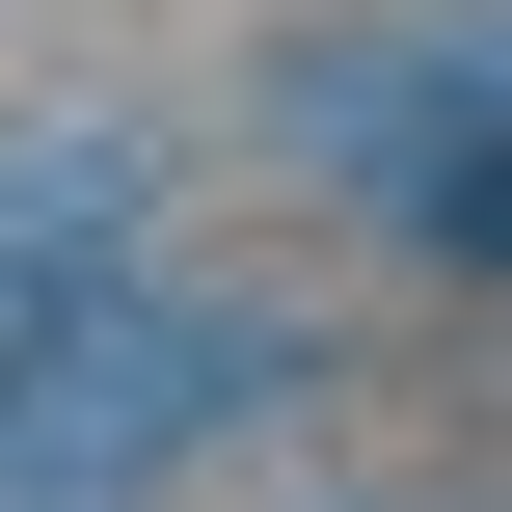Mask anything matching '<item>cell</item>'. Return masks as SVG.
<instances>
[{"label": "cell", "instance_id": "obj_1", "mask_svg": "<svg viewBox=\"0 0 512 512\" xmlns=\"http://www.w3.org/2000/svg\"><path fill=\"white\" fill-rule=\"evenodd\" d=\"M216 405H243L216 324H27V351H0V432H27V459H108V432L162 459V432H216Z\"/></svg>", "mask_w": 512, "mask_h": 512}]
</instances>
